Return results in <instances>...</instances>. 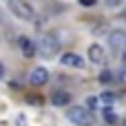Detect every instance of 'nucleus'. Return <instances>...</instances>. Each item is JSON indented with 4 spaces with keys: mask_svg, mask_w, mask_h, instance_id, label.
<instances>
[{
    "mask_svg": "<svg viewBox=\"0 0 126 126\" xmlns=\"http://www.w3.org/2000/svg\"><path fill=\"white\" fill-rule=\"evenodd\" d=\"M58 49H60V42H58V38L51 35V33H42L40 40L35 42V51H40V55H44V58L55 55Z\"/></svg>",
    "mask_w": 126,
    "mask_h": 126,
    "instance_id": "1",
    "label": "nucleus"
},
{
    "mask_svg": "<svg viewBox=\"0 0 126 126\" xmlns=\"http://www.w3.org/2000/svg\"><path fill=\"white\" fill-rule=\"evenodd\" d=\"M7 7H9V11H11L16 18H20V20H33V18H35V9H33L27 0H9Z\"/></svg>",
    "mask_w": 126,
    "mask_h": 126,
    "instance_id": "2",
    "label": "nucleus"
},
{
    "mask_svg": "<svg viewBox=\"0 0 126 126\" xmlns=\"http://www.w3.org/2000/svg\"><path fill=\"white\" fill-rule=\"evenodd\" d=\"M69 120L75 126H93V122H95L93 111H89V109H84V106L71 109V111H69Z\"/></svg>",
    "mask_w": 126,
    "mask_h": 126,
    "instance_id": "3",
    "label": "nucleus"
},
{
    "mask_svg": "<svg viewBox=\"0 0 126 126\" xmlns=\"http://www.w3.org/2000/svg\"><path fill=\"white\" fill-rule=\"evenodd\" d=\"M109 47H111V51H124L126 49V31H111L109 33Z\"/></svg>",
    "mask_w": 126,
    "mask_h": 126,
    "instance_id": "4",
    "label": "nucleus"
},
{
    "mask_svg": "<svg viewBox=\"0 0 126 126\" xmlns=\"http://www.w3.org/2000/svg\"><path fill=\"white\" fill-rule=\"evenodd\" d=\"M89 60H91L93 64H104V62H106V51H104V47L91 44V47H89Z\"/></svg>",
    "mask_w": 126,
    "mask_h": 126,
    "instance_id": "5",
    "label": "nucleus"
},
{
    "mask_svg": "<svg viewBox=\"0 0 126 126\" xmlns=\"http://www.w3.org/2000/svg\"><path fill=\"white\" fill-rule=\"evenodd\" d=\"M60 62H62L64 66H71V69H82V66H84V60H82V58H80L78 53H71V51L62 53Z\"/></svg>",
    "mask_w": 126,
    "mask_h": 126,
    "instance_id": "6",
    "label": "nucleus"
},
{
    "mask_svg": "<svg viewBox=\"0 0 126 126\" xmlns=\"http://www.w3.org/2000/svg\"><path fill=\"white\" fill-rule=\"evenodd\" d=\"M18 49H20L27 58H33V55H35V42H33L31 38H27V35H20V38H18Z\"/></svg>",
    "mask_w": 126,
    "mask_h": 126,
    "instance_id": "7",
    "label": "nucleus"
},
{
    "mask_svg": "<svg viewBox=\"0 0 126 126\" xmlns=\"http://www.w3.org/2000/svg\"><path fill=\"white\" fill-rule=\"evenodd\" d=\"M31 84H35V86H42V84H47L49 82V71L44 69V66H35L33 71H31Z\"/></svg>",
    "mask_w": 126,
    "mask_h": 126,
    "instance_id": "8",
    "label": "nucleus"
},
{
    "mask_svg": "<svg viewBox=\"0 0 126 126\" xmlns=\"http://www.w3.org/2000/svg\"><path fill=\"white\" fill-rule=\"evenodd\" d=\"M51 102H53L55 106H66V104L71 102V95H69L66 91H55V93L51 95Z\"/></svg>",
    "mask_w": 126,
    "mask_h": 126,
    "instance_id": "9",
    "label": "nucleus"
},
{
    "mask_svg": "<svg viewBox=\"0 0 126 126\" xmlns=\"http://www.w3.org/2000/svg\"><path fill=\"white\" fill-rule=\"evenodd\" d=\"M113 80H115V73H113V71H109V69H106V71H102V73H100V82H102V84H111Z\"/></svg>",
    "mask_w": 126,
    "mask_h": 126,
    "instance_id": "10",
    "label": "nucleus"
},
{
    "mask_svg": "<svg viewBox=\"0 0 126 126\" xmlns=\"http://www.w3.org/2000/svg\"><path fill=\"white\" fill-rule=\"evenodd\" d=\"M104 120H106L109 124H115V122H117V115H115V111H113V109H104Z\"/></svg>",
    "mask_w": 126,
    "mask_h": 126,
    "instance_id": "11",
    "label": "nucleus"
},
{
    "mask_svg": "<svg viewBox=\"0 0 126 126\" xmlns=\"http://www.w3.org/2000/svg\"><path fill=\"white\" fill-rule=\"evenodd\" d=\"M100 102H102V104H113V102H115V93H102Z\"/></svg>",
    "mask_w": 126,
    "mask_h": 126,
    "instance_id": "12",
    "label": "nucleus"
},
{
    "mask_svg": "<svg viewBox=\"0 0 126 126\" xmlns=\"http://www.w3.org/2000/svg\"><path fill=\"white\" fill-rule=\"evenodd\" d=\"M120 80L126 82V55H124V64H122V69H120Z\"/></svg>",
    "mask_w": 126,
    "mask_h": 126,
    "instance_id": "13",
    "label": "nucleus"
},
{
    "mask_svg": "<svg viewBox=\"0 0 126 126\" xmlns=\"http://www.w3.org/2000/svg\"><path fill=\"white\" fill-rule=\"evenodd\" d=\"M95 2H97V0H80L82 7H95Z\"/></svg>",
    "mask_w": 126,
    "mask_h": 126,
    "instance_id": "14",
    "label": "nucleus"
},
{
    "mask_svg": "<svg viewBox=\"0 0 126 126\" xmlns=\"http://www.w3.org/2000/svg\"><path fill=\"white\" fill-rule=\"evenodd\" d=\"M86 104H89V109H95V106H97V100H95V97H89Z\"/></svg>",
    "mask_w": 126,
    "mask_h": 126,
    "instance_id": "15",
    "label": "nucleus"
},
{
    "mask_svg": "<svg viewBox=\"0 0 126 126\" xmlns=\"http://www.w3.org/2000/svg\"><path fill=\"white\" fill-rule=\"evenodd\" d=\"M120 2H122V0H106V4H109V7H113V4H120Z\"/></svg>",
    "mask_w": 126,
    "mask_h": 126,
    "instance_id": "16",
    "label": "nucleus"
},
{
    "mask_svg": "<svg viewBox=\"0 0 126 126\" xmlns=\"http://www.w3.org/2000/svg\"><path fill=\"white\" fill-rule=\"evenodd\" d=\"M0 78H4V66L0 64Z\"/></svg>",
    "mask_w": 126,
    "mask_h": 126,
    "instance_id": "17",
    "label": "nucleus"
},
{
    "mask_svg": "<svg viewBox=\"0 0 126 126\" xmlns=\"http://www.w3.org/2000/svg\"><path fill=\"white\" fill-rule=\"evenodd\" d=\"M122 124H124V126H126V120H124V122H122Z\"/></svg>",
    "mask_w": 126,
    "mask_h": 126,
    "instance_id": "18",
    "label": "nucleus"
}]
</instances>
